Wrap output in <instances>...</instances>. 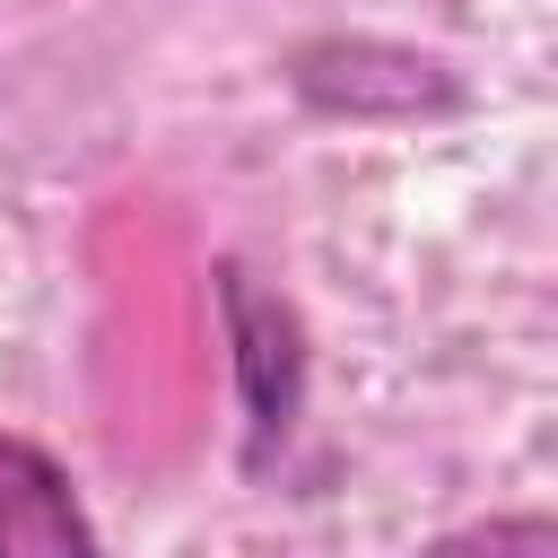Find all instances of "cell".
<instances>
[{
	"label": "cell",
	"mask_w": 558,
	"mask_h": 558,
	"mask_svg": "<svg viewBox=\"0 0 558 558\" xmlns=\"http://www.w3.org/2000/svg\"><path fill=\"white\" fill-rule=\"evenodd\" d=\"M209 314H218V340H227V392H235V471L244 480H270L305 427V401H314V331H305V305L244 253H218L209 262Z\"/></svg>",
	"instance_id": "obj_1"
},
{
	"label": "cell",
	"mask_w": 558,
	"mask_h": 558,
	"mask_svg": "<svg viewBox=\"0 0 558 558\" xmlns=\"http://www.w3.org/2000/svg\"><path fill=\"white\" fill-rule=\"evenodd\" d=\"M288 96L314 122H349V131H427V122H462L471 113V78L401 35H366V26H331L279 52Z\"/></svg>",
	"instance_id": "obj_2"
},
{
	"label": "cell",
	"mask_w": 558,
	"mask_h": 558,
	"mask_svg": "<svg viewBox=\"0 0 558 558\" xmlns=\"http://www.w3.org/2000/svg\"><path fill=\"white\" fill-rule=\"evenodd\" d=\"M0 558H105L78 480L17 427H0Z\"/></svg>",
	"instance_id": "obj_3"
},
{
	"label": "cell",
	"mask_w": 558,
	"mask_h": 558,
	"mask_svg": "<svg viewBox=\"0 0 558 558\" xmlns=\"http://www.w3.org/2000/svg\"><path fill=\"white\" fill-rule=\"evenodd\" d=\"M410 558H558V514L549 506H506V514H471L427 532Z\"/></svg>",
	"instance_id": "obj_4"
}]
</instances>
